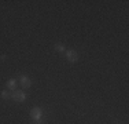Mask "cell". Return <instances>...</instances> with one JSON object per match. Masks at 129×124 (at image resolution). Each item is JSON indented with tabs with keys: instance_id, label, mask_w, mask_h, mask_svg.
<instances>
[{
	"instance_id": "cell-1",
	"label": "cell",
	"mask_w": 129,
	"mask_h": 124,
	"mask_svg": "<svg viewBox=\"0 0 129 124\" xmlns=\"http://www.w3.org/2000/svg\"><path fill=\"white\" fill-rule=\"evenodd\" d=\"M30 117H32V121L35 124H43V109L39 106L33 108L32 110H30Z\"/></svg>"
},
{
	"instance_id": "cell-2",
	"label": "cell",
	"mask_w": 129,
	"mask_h": 124,
	"mask_svg": "<svg viewBox=\"0 0 129 124\" xmlns=\"http://www.w3.org/2000/svg\"><path fill=\"white\" fill-rule=\"evenodd\" d=\"M13 99L15 102H18V104H19V102H25L26 101V94L23 91H17V90H15L13 92Z\"/></svg>"
},
{
	"instance_id": "cell-3",
	"label": "cell",
	"mask_w": 129,
	"mask_h": 124,
	"mask_svg": "<svg viewBox=\"0 0 129 124\" xmlns=\"http://www.w3.org/2000/svg\"><path fill=\"white\" fill-rule=\"evenodd\" d=\"M66 59L69 62H77L78 61V52L74 50H67L66 51Z\"/></svg>"
},
{
	"instance_id": "cell-4",
	"label": "cell",
	"mask_w": 129,
	"mask_h": 124,
	"mask_svg": "<svg viewBox=\"0 0 129 124\" xmlns=\"http://www.w3.org/2000/svg\"><path fill=\"white\" fill-rule=\"evenodd\" d=\"M19 83L22 86V88H30L32 87V80L26 76V74H21L19 76Z\"/></svg>"
},
{
	"instance_id": "cell-5",
	"label": "cell",
	"mask_w": 129,
	"mask_h": 124,
	"mask_svg": "<svg viewBox=\"0 0 129 124\" xmlns=\"http://www.w3.org/2000/svg\"><path fill=\"white\" fill-rule=\"evenodd\" d=\"M7 88L8 91H15V88H17V81H15V79H10L7 81Z\"/></svg>"
},
{
	"instance_id": "cell-6",
	"label": "cell",
	"mask_w": 129,
	"mask_h": 124,
	"mask_svg": "<svg viewBox=\"0 0 129 124\" xmlns=\"http://www.w3.org/2000/svg\"><path fill=\"white\" fill-rule=\"evenodd\" d=\"M54 48L56 50V51H59V52L66 51V47H64L63 43H55V44H54Z\"/></svg>"
},
{
	"instance_id": "cell-7",
	"label": "cell",
	"mask_w": 129,
	"mask_h": 124,
	"mask_svg": "<svg viewBox=\"0 0 129 124\" xmlns=\"http://www.w3.org/2000/svg\"><path fill=\"white\" fill-rule=\"evenodd\" d=\"M0 97H2L3 99H8L11 97V94L8 92V90H4V91H2V94H0Z\"/></svg>"
}]
</instances>
